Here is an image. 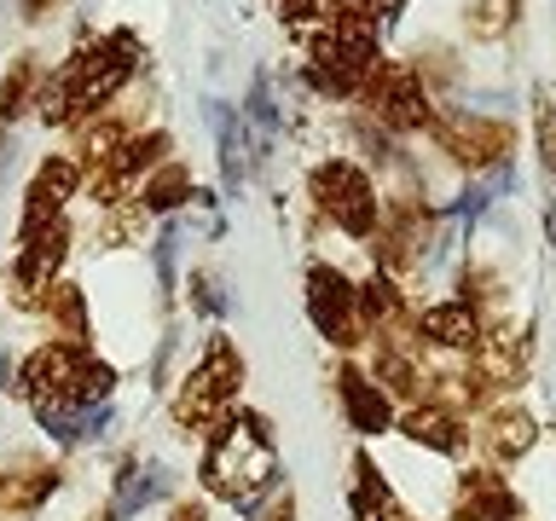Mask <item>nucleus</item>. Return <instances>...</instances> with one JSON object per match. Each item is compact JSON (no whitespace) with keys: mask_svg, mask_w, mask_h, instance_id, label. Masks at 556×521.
Listing matches in <instances>:
<instances>
[{"mask_svg":"<svg viewBox=\"0 0 556 521\" xmlns=\"http://www.w3.org/2000/svg\"><path fill=\"white\" fill-rule=\"evenodd\" d=\"M429 139H434V145H441L464 174H486V168H504V163H510V151H516V122H498V116L464 111V104H446V111H434Z\"/></svg>","mask_w":556,"mask_h":521,"instance_id":"obj_5","label":"nucleus"},{"mask_svg":"<svg viewBox=\"0 0 556 521\" xmlns=\"http://www.w3.org/2000/svg\"><path fill=\"white\" fill-rule=\"evenodd\" d=\"M481 441V452H486V463L493 469H504V463H521L533 452V441H539V423L521 406H493L481 417V429H469Z\"/></svg>","mask_w":556,"mask_h":521,"instance_id":"obj_11","label":"nucleus"},{"mask_svg":"<svg viewBox=\"0 0 556 521\" xmlns=\"http://www.w3.org/2000/svg\"><path fill=\"white\" fill-rule=\"evenodd\" d=\"M394 429L406 434L412 446H424V452H441V458H464L469 452V423H464V411H452L441 406V399H417V406H406L394 417Z\"/></svg>","mask_w":556,"mask_h":521,"instance_id":"obj_7","label":"nucleus"},{"mask_svg":"<svg viewBox=\"0 0 556 521\" xmlns=\"http://www.w3.org/2000/svg\"><path fill=\"white\" fill-rule=\"evenodd\" d=\"M59 486V469L29 463V469H0V516H35Z\"/></svg>","mask_w":556,"mask_h":521,"instance_id":"obj_13","label":"nucleus"},{"mask_svg":"<svg viewBox=\"0 0 556 521\" xmlns=\"http://www.w3.org/2000/svg\"><path fill=\"white\" fill-rule=\"evenodd\" d=\"M41 319L52 325V336H59V342H81L87 347V295L76 284H59V278H52L47 302H41Z\"/></svg>","mask_w":556,"mask_h":521,"instance_id":"obj_14","label":"nucleus"},{"mask_svg":"<svg viewBox=\"0 0 556 521\" xmlns=\"http://www.w3.org/2000/svg\"><path fill=\"white\" fill-rule=\"evenodd\" d=\"M70 198H81V163H76V156H47V163L29 174V191H24V226L64 220V203H70Z\"/></svg>","mask_w":556,"mask_h":521,"instance_id":"obj_8","label":"nucleus"},{"mask_svg":"<svg viewBox=\"0 0 556 521\" xmlns=\"http://www.w3.org/2000/svg\"><path fill=\"white\" fill-rule=\"evenodd\" d=\"M516 17V0H464V35L469 41H498Z\"/></svg>","mask_w":556,"mask_h":521,"instance_id":"obj_17","label":"nucleus"},{"mask_svg":"<svg viewBox=\"0 0 556 521\" xmlns=\"http://www.w3.org/2000/svg\"><path fill=\"white\" fill-rule=\"evenodd\" d=\"M307 313L313 325L325 330L330 347H354L365 342V319H359V284L348 278L342 267H330V260H319V267H307Z\"/></svg>","mask_w":556,"mask_h":521,"instance_id":"obj_6","label":"nucleus"},{"mask_svg":"<svg viewBox=\"0 0 556 521\" xmlns=\"http://www.w3.org/2000/svg\"><path fill=\"white\" fill-rule=\"evenodd\" d=\"M52 7H59V0H24V17H29V24H35V17H47Z\"/></svg>","mask_w":556,"mask_h":521,"instance_id":"obj_20","label":"nucleus"},{"mask_svg":"<svg viewBox=\"0 0 556 521\" xmlns=\"http://www.w3.org/2000/svg\"><path fill=\"white\" fill-rule=\"evenodd\" d=\"M261 521H295V504H290V493H285V498H278V504H273V510H267V516H261Z\"/></svg>","mask_w":556,"mask_h":521,"instance_id":"obj_19","label":"nucleus"},{"mask_svg":"<svg viewBox=\"0 0 556 521\" xmlns=\"http://www.w3.org/2000/svg\"><path fill=\"white\" fill-rule=\"evenodd\" d=\"M498 516H510V481L493 463L464 469L458 493H452V521H498Z\"/></svg>","mask_w":556,"mask_h":521,"instance_id":"obj_12","label":"nucleus"},{"mask_svg":"<svg viewBox=\"0 0 556 521\" xmlns=\"http://www.w3.org/2000/svg\"><path fill=\"white\" fill-rule=\"evenodd\" d=\"M354 104H359V116L371 122V128H382L389 139L429 134V122H434V99H429V87L417 81V69L406 59H382Z\"/></svg>","mask_w":556,"mask_h":521,"instance_id":"obj_4","label":"nucleus"},{"mask_svg":"<svg viewBox=\"0 0 556 521\" xmlns=\"http://www.w3.org/2000/svg\"><path fill=\"white\" fill-rule=\"evenodd\" d=\"M337 399H342V417L354 434H382L394 429V399L377 389L371 371H359V365H342L337 371Z\"/></svg>","mask_w":556,"mask_h":521,"instance_id":"obj_10","label":"nucleus"},{"mask_svg":"<svg viewBox=\"0 0 556 521\" xmlns=\"http://www.w3.org/2000/svg\"><path fill=\"white\" fill-rule=\"evenodd\" d=\"M186 191H191V174H186V163H174V156H168L163 168H151L146 180H139V203H146L151 215H156V208L186 203Z\"/></svg>","mask_w":556,"mask_h":521,"instance_id":"obj_16","label":"nucleus"},{"mask_svg":"<svg viewBox=\"0 0 556 521\" xmlns=\"http://www.w3.org/2000/svg\"><path fill=\"white\" fill-rule=\"evenodd\" d=\"M307 191H313V208H319L342 238H371L377 232L382 198H377V180L354 163V156H325V163L307 174Z\"/></svg>","mask_w":556,"mask_h":521,"instance_id":"obj_3","label":"nucleus"},{"mask_svg":"<svg viewBox=\"0 0 556 521\" xmlns=\"http://www.w3.org/2000/svg\"><path fill=\"white\" fill-rule=\"evenodd\" d=\"M481 313L469 307V302H429L424 313H417V342L424 347H441V354H476V342H481Z\"/></svg>","mask_w":556,"mask_h":521,"instance_id":"obj_9","label":"nucleus"},{"mask_svg":"<svg viewBox=\"0 0 556 521\" xmlns=\"http://www.w3.org/2000/svg\"><path fill=\"white\" fill-rule=\"evenodd\" d=\"M146 226H151V208L128 198V203H116V208H104V220H99V243H139L146 238Z\"/></svg>","mask_w":556,"mask_h":521,"instance_id":"obj_18","label":"nucleus"},{"mask_svg":"<svg viewBox=\"0 0 556 521\" xmlns=\"http://www.w3.org/2000/svg\"><path fill=\"white\" fill-rule=\"evenodd\" d=\"M238 389H243V354L226 336H215L203 347V359L186 371L180 394H174V423L186 434H215L232 417Z\"/></svg>","mask_w":556,"mask_h":521,"instance_id":"obj_2","label":"nucleus"},{"mask_svg":"<svg viewBox=\"0 0 556 521\" xmlns=\"http://www.w3.org/2000/svg\"><path fill=\"white\" fill-rule=\"evenodd\" d=\"M35 93H41V64H35V52H17L12 69L0 76V122H12L17 111H29Z\"/></svg>","mask_w":556,"mask_h":521,"instance_id":"obj_15","label":"nucleus"},{"mask_svg":"<svg viewBox=\"0 0 556 521\" xmlns=\"http://www.w3.org/2000/svg\"><path fill=\"white\" fill-rule=\"evenodd\" d=\"M203 486L226 504H255L273 486V434L267 417H226V423L208 434L203 452Z\"/></svg>","mask_w":556,"mask_h":521,"instance_id":"obj_1","label":"nucleus"}]
</instances>
